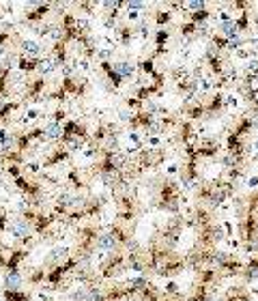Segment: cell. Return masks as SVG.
Instances as JSON below:
<instances>
[{
    "mask_svg": "<svg viewBox=\"0 0 258 301\" xmlns=\"http://www.w3.org/2000/svg\"><path fill=\"white\" fill-rule=\"evenodd\" d=\"M19 282H22V278H19L17 271H11L9 276H6V289H9V293H15Z\"/></svg>",
    "mask_w": 258,
    "mask_h": 301,
    "instance_id": "cell-1",
    "label": "cell"
},
{
    "mask_svg": "<svg viewBox=\"0 0 258 301\" xmlns=\"http://www.w3.org/2000/svg\"><path fill=\"white\" fill-rule=\"evenodd\" d=\"M24 52L28 56H39V52H41V48H39V43H35V41H24Z\"/></svg>",
    "mask_w": 258,
    "mask_h": 301,
    "instance_id": "cell-2",
    "label": "cell"
},
{
    "mask_svg": "<svg viewBox=\"0 0 258 301\" xmlns=\"http://www.w3.org/2000/svg\"><path fill=\"white\" fill-rule=\"evenodd\" d=\"M13 232H15L17 237H26V234H28V224H26V222H17V224L13 226Z\"/></svg>",
    "mask_w": 258,
    "mask_h": 301,
    "instance_id": "cell-3",
    "label": "cell"
},
{
    "mask_svg": "<svg viewBox=\"0 0 258 301\" xmlns=\"http://www.w3.org/2000/svg\"><path fill=\"white\" fill-rule=\"evenodd\" d=\"M131 65H127V63H121V65H116V74H121V75H129L131 74Z\"/></svg>",
    "mask_w": 258,
    "mask_h": 301,
    "instance_id": "cell-4",
    "label": "cell"
},
{
    "mask_svg": "<svg viewBox=\"0 0 258 301\" xmlns=\"http://www.w3.org/2000/svg\"><path fill=\"white\" fill-rule=\"evenodd\" d=\"M45 134H48V138H56V136H61V129H58V125H48V129H45Z\"/></svg>",
    "mask_w": 258,
    "mask_h": 301,
    "instance_id": "cell-5",
    "label": "cell"
},
{
    "mask_svg": "<svg viewBox=\"0 0 258 301\" xmlns=\"http://www.w3.org/2000/svg\"><path fill=\"white\" fill-rule=\"evenodd\" d=\"M112 243H114L112 237H101V241H99V247H110Z\"/></svg>",
    "mask_w": 258,
    "mask_h": 301,
    "instance_id": "cell-6",
    "label": "cell"
},
{
    "mask_svg": "<svg viewBox=\"0 0 258 301\" xmlns=\"http://www.w3.org/2000/svg\"><path fill=\"white\" fill-rule=\"evenodd\" d=\"M64 254H67V250H54V252H52V258L58 260V258H63Z\"/></svg>",
    "mask_w": 258,
    "mask_h": 301,
    "instance_id": "cell-7",
    "label": "cell"
},
{
    "mask_svg": "<svg viewBox=\"0 0 258 301\" xmlns=\"http://www.w3.org/2000/svg\"><path fill=\"white\" fill-rule=\"evenodd\" d=\"M39 69H41L43 74H48V71L52 69V63H48V61H45V63H41V65H39Z\"/></svg>",
    "mask_w": 258,
    "mask_h": 301,
    "instance_id": "cell-8",
    "label": "cell"
}]
</instances>
